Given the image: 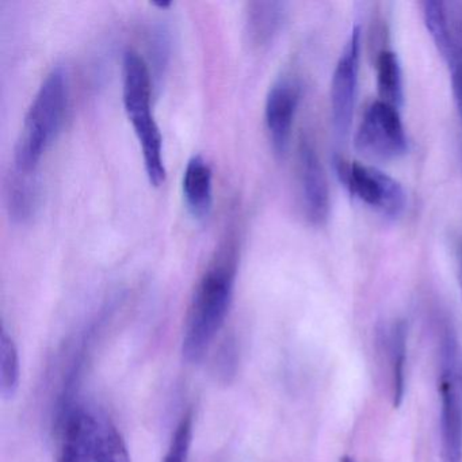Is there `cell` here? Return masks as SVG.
Returning a JSON list of instances; mask_svg holds the SVG:
<instances>
[{
  "instance_id": "cell-23",
  "label": "cell",
  "mask_w": 462,
  "mask_h": 462,
  "mask_svg": "<svg viewBox=\"0 0 462 462\" xmlns=\"http://www.w3.org/2000/svg\"><path fill=\"white\" fill-rule=\"evenodd\" d=\"M340 462H354V459H351L350 457H343Z\"/></svg>"
},
{
  "instance_id": "cell-17",
  "label": "cell",
  "mask_w": 462,
  "mask_h": 462,
  "mask_svg": "<svg viewBox=\"0 0 462 462\" xmlns=\"http://www.w3.org/2000/svg\"><path fill=\"white\" fill-rule=\"evenodd\" d=\"M20 356L17 346L6 329L0 332V392L12 399L20 388Z\"/></svg>"
},
{
  "instance_id": "cell-16",
  "label": "cell",
  "mask_w": 462,
  "mask_h": 462,
  "mask_svg": "<svg viewBox=\"0 0 462 462\" xmlns=\"http://www.w3.org/2000/svg\"><path fill=\"white\" fill-rule=\"evenodd\" d=\"M377 90L381 101L393 106H402L404 101V80L399 56L394 51L383 50L378 53L377 63Z\"/></svg>"
},
{
  "instance_id": "cell-22",
  "label": "cell",
  "mask_w": 462,
  "mask_h": 462,
  "mask_svg": "<svg viewBox=\"0 0 462 462\" xmlns=\"http://www.w3.org/2000/svg\"><path fill=\"white\" fill-rule=\"evenodd\" d=\"M155 6L161 7V9H169L171 4H155Z\"/></svg>"
},
{
  "instance_id": "cell-13",
  "label": "cell",
  "mask_w": 462,
  "mask_h": 462,
  "mask_svg": "<svg viewBox=\"0 0 462 462\" xmlns=\"http://www.w3.org/2000/svg\"><path fill=\"white\" fill-rule=\"evenodd\" d=\"M7 210L15 223L25 224L36 215L40 202L37 174H23L13 170L6 185Z\"/></svg>"
},
{
  "instance_id": "cell-12",
  "label": "cell",
  "mask_w": 462,
  "mask_h": 462,
  "mask_svg": "<svg viewBox=\"0 0 462 462\" xmlns=\"http://www.w3.org/2000/svg\"><path fill=\"white\" fill-rule=\"evenodd\" d=\"M286 21L282 2H250L245 10V36L254 50L267 47Z\"/></svg>"
},
{
  "instance_id": "cell-2",
  "label": "cell",
  "mask_w": 462,
  "mask_h": 462,
  "mask_svg": "<svg viewBox=\"0 0 462 462\" xmlns=\"http://www.w3.org/2000/svg\"><path fill=\"white\" fill-rule=\"evenodd\" d=\"M69 106V80L55 69L40 86L25 116L14 153V170L37 174L45 152L60 134Z\"/></svg>"
},
{
  "instance_id": "cell-11",
  "label": "cell",
  "mask_w": 462,
  "mask_h": 462,
  "mask_svg": "<svg viewBox=\"0 0 462 462\" xmlns=\"http://www.w3.org/2000/svg\"><path fill=\"white\" fill-rule=\"evenodd\" d=\"M182 193L189 213L205 221L213 209V171L202 156H193L183 172Z\"/></svg>"
},
{
  "instance_id": "cell-9",
  "label": "cell",
  "mask_w": 462,
  "mask_h": 462,
  "mask_svg": "<svg viewBox=\"0 0 462 462\" xmlns=\"http://www.w3.org/2000/svg\"><path fill=\"white\" fill-rule=\"evenodd\" d=\"M297 170L305 217L312 226H321L328 220L331 194L323 162L308 137H302L300 142Z\"/></svg>"
},
{
  "instance_id": "cell-19",
  "label": "cell",
  "mask_w": 462,
  "mask_h": 462,
  "mask_svg": "<svg viewBox=\"0 0 462 462\" xmlns=\"http://www.w3.org/2000/svg\"><path fill=\"white\" fill-rule=\"evenodd\" d=\"M98 462H131L128 448L120 432L112 424H104Z\"/></svg>"
},
{
  "instance_id": "cell-8",
  "label": "cell",
  "mask_w": 462,
  "mask_h": 462,
  "mask_svg": "<svg viewBox=\"0 0 462 462\" xmlns=\"http://www.w3.org/2000/svg\"><path fill=\"white\" fill-rule=\"evenodd\" d=\"M104 424L86 408L67 402L59 420L56 462H98Z\"/></svg>"
},
{
  "instance_id": "cell-6",
  "label": "cell",
  "mask_w": 462,
  "mask_h": 462,
  "mask_svg": "<svg viewBox=\"0 0 462 462\" xmlns=\"http://www.w3.org/2000/svg\"><path fill=\"white\" fill-rule=\"evenodd\" d=\"M356 147L369 158L392 161L408 152V136L399 107L377 99L367 106L356 134Z\"/></svg>"
},
{
  "instance_id": "cell-14",
  "label": "cell",
  "mask_w": 462,
  "mask_h": 462,
  "mask_svg": "<svg viewBox=\"0 0 462 462\" xmlns=\"http://www.w3.org/2000/svg\"><path fill=\"white\" fill-rule=\"evenodd\" d=\"M383 339L389 356L391 369L392 402L399 408L405 396V365H407V324L402 319H397L385 329Z\"/></svg>"
},
{
  "instance_id": "cell-4",
  "label": "cell",
  "mask_w": 462,
  "mask_h": 462,
  "mask_svg": "<svg viewBox=\"0 0 462 462\" xmlns=\"http://www.w3.org/2000/svg\"><path fill=\"white\" fill-rule=\"evenodd\" d=\"M440 459L462 462V346L453 323L437 319Z\"/></svg>"
},
{
  "instance_id": "cell-21",
  "label": "cell",
  "mask_w": 462,
  "mask_h": 462,
  "mask_svg": "<svg viewBox=\"0 0 462 462\" xmlns=\"http://www.w3.org/2000/svg\"><path fill=\"white\" fill-rule=\"evenodd\" d=\"M457 275H458L459 291L462 296V242L457 247Z\"/></svg>"
},
{
  "instance_id": "cell-20",
  "label": "cell",
  "mask_w": 462,
  "mask_h": 462,
  "mask_svg": "<svg viewBox=\"0 0 462 462\" xmlns=\"http://www.w3.org/2000/svg\"><path fill=\"white\" fill-rule=\"evenodd\" d=\"M191 437H193V419L190 415H186L175 430L171 445L163 462H186L190 450Z\"/></svg>"
},
{
  "instance_id": "cell-10",
  "label": "cell",
  "mask_w": 462,
  "mask_h": 462,
  "mask_svg": "<svg viewBox=\"0 0 462 462\" xmlns=\"http://www.w3.org/2000/svg\"><path fill=\"white\" fill-rule=\"evenodd\" d=\"M301 99V88L296 80L283 78L270 88L264 105V121L275 155L283 158L291 145L294 120Z\"/></svg>"
},
{
  "instance_id": "cell-1",
  "label": "cell",
  "mask_w": 462,
  "mask_h": 462,
  "mask_svg": "<svg viewBox=\"0 0 462 462\" xmlns=\"http://www.w3.org/2000/svg\"><path fill=\"white\" fill-rule=\"evenodd\" d=\"M236 269L235 247L226 245L196 286L183 334L182 353L186 361L191 364L201 361L226 323L234 297Z\"/></svg>"
},
{
  "instance_id": "cell-3",
  "label": "cell",
  "mask_w": 462,
  "mask_h": 462,
  "mask_svg": "<svg viewBox=\"0 0 462 462\" xmlns=\"http://www.w3.org/2000/svg\"><path fill=\"white\" fill-rule=\"evenodd\" d=\"M152 82L144 59L128 51L123 61V102L129 123L142 148L145 174L151 185L159 188L166 182L163 136L152 113Z\"/></svg>"
},
{
  "instance_id": "cell-18",
  "label": "cell",
  "mask_w": 462,
  "mask_h": 462,
  "mask_svg": "<svg viewBox=\"0 0 462 462\" xmlns=\"http://www.w3.org/2000/svg\"><path fill=\"white\" fill-rule=\"evenodd\" d=\"M450 10L451 20H453L454 56L448 66H450L454 94L462 116V5H450Z\"/></svg>"
},
{
  "instance_id": "cell-7",
  "label": "cell",
  "mask_w": 462,
  "mask_h": 462,
  "mask_svg": "<svg viewBox=\"0 0 462 462\" xmlns=\"http://www.w3.org/2000/svg\"><path fill=\"white\" fill-rule=\"evenodd\" d=\"M362 31L356 25L348 34L347 42L337 58L332 74L329 102L332 124L339 139L350 134L358 93L359 64H361Z\"/></svg>"
},
{
  "instance_id": "cell-5",
  "label": "cell",
  "mask_w": 462,
  "mask_h": 462,
  "mask_svg": "<svg viewBox=\"0 0 462 462\" xmlns=\"http://www.w3.org/2000/svg\"><path fill=\"white\" fill-rule=\"evenodd\" d=\"M337 178L348 193L388 218H399L407 208V193L399 180L377 167L335 159Z\"/></svg>"
},
{
  "instance_id": "cell-15",
  "label": "cell",
  "mask_w": 462,
  "mask_h": 462,
  "mask_svg": "<svg viewBox=\"0 0 462 462\" xmlns=\"http://www.w3.org/2000/svg\"><path fill=\"white\" fill-rule=\"evenodd\" d=\"M424 25L431 36L438 52L446 63H450L454 55L453 20H451L450 5L427 0L421 5Z\"/></svg>"
}]
</instances>
